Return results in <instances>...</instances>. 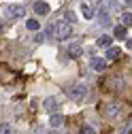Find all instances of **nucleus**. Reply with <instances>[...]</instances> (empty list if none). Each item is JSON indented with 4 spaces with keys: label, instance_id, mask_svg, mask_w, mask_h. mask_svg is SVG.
<instances>
[{
    "label": "nucleus",
    "instance_id": "18",
    "mask_svg": "<svg viewBox=\"0 0 132 134\" xmlns=\"http://www.w3.org/2000/svg\"><path fill=\"white\" fill-rule=\"evenodd\" d=\"M34 41H36V43L41 45V43L45 41V34H43V32H36V36H34Z\"/></svg>",
    "mask_w": 132,
    "mask_h": 134
},
{
    "label": "nucleus",
    "instance_id": "7",
    "mask_svg": "<svg viewBox=\"0 0 132 134\" xmlns=\"http://www.w3.org/2000/svg\"><path fill=\"white\" fill-rule=\"evenodd\" d=\"M62 124H64V115H60V113H53L51 117H49V126H51V130H58Z\"/></svg>",
    "mask_w": 132,
    "mask_h": 134
},
{
    "label": "nucleus",
    "instance_id": "2",
    "mask_svg": "<svg viewBox=\"0 0 132 134\" xmlns=\"http://www.w3.org/2000/svg\"><path fill=\"white\" fill-rule=\"evenodd\" d=\"M85 94H87V85H85V83H75V85L68 87V96L73 100H81Z\"/></svg>",
    "mask_w": 132,
    "mask_h": 134
},
{
    "label": "nucleus",
    "instance_id": "23",
    "mask_svg": "<svg viewBox=\"0 0 132 134\" xmlns=\"http://www.w3.org/2000/svg\"><path fill=\"white\" fill-rule=\"evenodd\" d=\"M49 134H60V132L58 130H49Z\"/></svg>",
    "mask_w": 132,
    "mask_h": 134
},
{
    "label": "nucleus",
    "instance_id": "4",
    "mask_svg": "<svg viewBox=\"0 0 132 134\" xmlns=\"http://www.w3.org/2000/svg\"><path fill=\"white\" fill-rule=\"evenodd\" d=\"M119 111H122V107H119L117 102H111V104H104V107H102V113H104L107 117H117Z\"/></svg>",
    "mask_w": 132,
    "mask_h": 134
},
{
    "label": "nucleus",
    "instance_id": "17",
    "mask_svg": "<svg viewBox=\"0 0 132 134\" xmlns=\"http://www.w3.org/2000/svg\"><path fill=\"white\" fill-rule=\"evenodd\" d=\"M0 134H13L11 126H9V124H0Z\"/></svg>",
    "mask_w": 132,
    "mask_h": 134
},
{
    "label": "nucleus",
    "instance_id": "12",
    "mask_svg": "<svg viewBox=\"0 0 132 134\" xmlns=\"http://www.w3.org/2000/svg\"><path fill=\"white\" fill-rule=\"evenodd\" d=\"M111 41H113L111 36H107V34H102L100 38L96 41V45H98V47H102V49H109V47H111Z\"/></svg>",
    "mask_w": 132,
    "mask_h": 134
},
{
    "label": "nucleus",
    "instance_id": "21",
    "mask_svg": "<svg viewBox=\"0 0 132 134\" xmlns=\"http://www.w3.org/2000/svg\"><path fill=\"white\" fill-rule=\"evenodd\" d=\"M130 130H132V121H130V124L124 128V132H122V134H130Z\"/></svg>",
    "mask_w": 132,
    "mask_h": 134
},
{
    "label": "nucleus",
    "instance_id": "22",
    "mask_svg": "<svg viewBox=\"0 0 132 134\" xmlns=\"http://www.w3.org/2000/svg\"><path fill=\"white\" fill-rule=\"evenodd\" d=\"M128 49H132V38H128Z\"/></svg>",
    "mask_w": 132,
    "mask_h": 134
},
{
    "label": "nucleus",
    "instance_id": "6",
    "mask_svg": "<svg viewBox=\"0 0 132 134\" xmlns=\"http://www.w3.org/2000/svg\"><path fill=\"white\" fill-rule=\"evenodd\" d=\"M66 53H68V58H81L83 55V47H81L79 43H73V45H68V49H66Z\"/></svg>",
    "mask_w": 132,
    "mask_h": 134
},
{
    "label": "nucleus",
    "instance_id": "15",
    "mask_svg": "<svg viewBox=\"0 0 132 134\" xmlns=\"http://www.w3.org/2000/svg\"><path fill=\"white\" fill-rule=\"evenodd\" d=\"M98 24L100 26H111V17H109V13H98Z\"/></svg>",
    "mask_w": 132,
    "mask_h": 134
},
{
    "label": "nucleus",
    "instance_id": "20",
    "mask_svg": "<svg viewBox=\"0 0 132 134\" xmlns=\"http://www.w3.org/2000/svg\"><path fill=\"white\" fill-rule=\"evenodd\" d=\"M64 17H66V21H75V13H70V11H66V15H64Z\"/></svg>",
    "mask_w": 132,
    "mask_h": 134
},
{
    "label": "nucleus",
    "instance_id": "24",
    "mask_svg": "<svg viewBox=\"0 0 132 134\" xmlns=\"http://www.w3.org/2000/svg\"><path fill=\"white\" fill-rule=\"evenodd\" d=\"M126 4H128V7H132V0H126Z\"/></svg>",
    "mask_w": 132,
    "mask_h": 134
},
{
    "label": "nucleus",
    "instance_id": "19",
    "mask_svg": "<svg viewBox=\"0 0 132 134\" xmlns=\"http://www.w3.org/2000/svg\"><path fill=\"white\" fill-rule=\"evenodd\" d=\"M81 134H94V130L90 126H83V128H81Z\"/></svg>",
    "mask_w": 132,
    "mask_h": 134
},
{
    "label": "nucleus",
    "instance_id": "10",
    "mask_svg": "<svg viewBox=\"0 0 132 134\" xmlns=\"http://www.w3.org/2000/svg\"><path fill=\"white\" fill-rule=\"evenodd\" d=\"M122 58V51L117 47H109L107 49V60H119Z\"/></svg>",
    "mask_w": 132,
    "mask_h": 134
},
{
    "label": "nucleus",
    "instance_id": "1",
    "mask_svg": "<svg viewBox=\"0 0 132 134\" xmlns=\"http://www.w3.org/2000/svg\"><path fill=\"white\" fill-rule=\"evenodd\" d=\"M70 32H73V28H70L68 21H58V24H53V38H58V41H66V38L70 36Z\"/></svg>",
    "mask_w": 132,
    "mask_h": 134
},
{
    "label": "nucleus",
    "instance_id": "3",
    "mask_svg": "<svg viewBox=\"0 0 132 134\" xmlns=\"http://www.w3.org/2000/svg\"><path fill=\"white\" fill-rule=\"evenodd\" d=\"M43 107H45V111H49V113H56V111L60 109V100L53 98V96H49V98H45Z\"/></svg>",
    "mask_w": 132,
    "mask_h": 134
},
{
    "label": "nucleus",
    "instance_id": "8",
    "mask_svg": "<svg viewBox=\"0 0 132 134\" xmlns=\"http://www.w3.org/2000/svg\"><path fill=\"white\" fill-rule=\"evenodd\" d=\"M34 13L36 15H47L49 13V4L43 2V0H36V2H34Z\"/></svg>",
    "mask_w": 132,
    "mask_h": 134
},
{
    "label": "nucleus",
    "instance_id": "14",
    "mask_svg": "<svg viewBox=\"0 0 132 134\" xmlns=\"http://www.w3.org/2000/svg\"><path fill=\"white\" fill-rule=\"evenodd\" d=\"M26 28H28L30 32H38V30H41V24H38L34 17H30V19L26 21Z\"/></svg>",
    "mask_w": 132,
    "mask_h": 134
},
{
    "label": "nucleus",
    "instance_id": "9",
    "mask_svg": "<svg viewBox=\"0 0 132 134\" xmlns=\"http://www.w3.org/2000/svg\"><path fill=\"white\" fill-rule=\"evenodd\" d=\"M90 66H92L94 70H98V72H102V70L107 68V60H102V58H94Z\"/></svg>",
    "mask_w": 132,
    "mask_h": 134
},
{
    "label": "nucleus",
    "instance_id": "13",
    "mask_svg": "<svg viewBox=\"0 0 132 134\" xmlns=\"http://www.w3.org/2000/svg\"><path fill=\"white\" fill-rule=\"evenodd\" d=\"M81 15H83L85 19H92V17H94L96 13L92 11V7H90V4H85V2H83V4H81Z\"/></svg>",
    "mask_w": 132,
    "mask_h": 134
},
{
    "label": "nucleus",
    "instance_id": "5",
    "mask_svg": "<svg viewBox=\"0 0 132 134\" xmlns=\"http://www.w3.org/2000/svg\"><path fill=\"white\" fill-rule=\"evenodd\" d=\"M24 15H26V11L19 4H9L7 7V17H24Z\"/></svg>",
    "mask_w": 132,
    "mask_h": 134
},
{
    "label": "nucleus",
    "instance_id": "16",
    "mask_svg": "<svg viewBox=\"0 0 132 134\" xmlns=\"http://www.w3.org/2000/svg\"><path fill=\"white\" fill-rule=\"evenodd\" d=\"M122 24L124 26H132V13H122Z\"/></svg>",
    "mask_w": 132,
    "mask_h": 134
},
{
    "label": "nucleus",
    "instance_id": "25",
    "mask_svg": "<svg viewBox=\"0 0 132 134\" xmlns=\"http://www.w3.org/2000/svg\"><path fill=\"white\" fill-rule=\"evenodd\" d=\"M0 32H2V26H0Z\"/></svg>",
    "mask_w": 132,
    "mask_h": 134
},
{
    "label": "nucleus",
    "instance_id": "11",
    "mask_svg": "<svg viewBox=\"0 0 132 134\" xmlns=\"http://www.w3.org/2000/svg\"><path fill=\"white\" fill-rule=\"evenodd\" d=\"M115 38H119V41H124V38H128V30H126V26H117L115 28Z\"/></svg>",
    "mask_w": 132,
    "mask_h": 134
}]
</instances>
